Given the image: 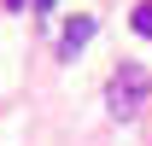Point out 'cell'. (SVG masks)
I'll return each mask as SVG.
<instances>
[{
    "mask_svg": "<svg viewBox=\"0 0 152 146\" xmlns=\"http://www.w3.org/2000/svg\"><path fill=\"white\" fill-rule=\"evenodd\" d=\"M134 35L152 41V0H140V6H134Z\"/></svg>",
    "mask_w": 152,
    "mask_h": 146,
    "instance_id": "3",
    "label": "cell"
},
{
    "mask_svg": "<svg viewBox=\"0 0 152 146\" xmlns=\"http://www.w3.org/2000/svg\"><path fill=\"white\" fill-rule=\"evenodd\" d=\"M35 12H53V0H35Z\"/></svg>",
    "mask_w": 152,
    "mask_h": 146,
    "instance_id": "5",
    "label": "cell"
},
{
    "mask_svg": "<svg viewBox=\"0 0 152 146\" xmlns=\"http://www.w3.org/2000/svg\"><path fill=\"white\" fill-rule=\"evenodd\" d=\"M23 6H29V0H6V12H23Z\"/></svg>",
    "mask_w": 152,
    "mask_h": 146,
    "instance_id": "4",
    "label": "cell"
},
{
    "mask_svg": "<svg viewBox=\"0 0 152 146\" xmlns=\"http://www.w3.org/2000/svg\"><path fill=\"white\" fill-rule=\"evenodd\" d=\"M146 93H152V76H146V64H123V70L105 82V111H111L117 123H129L134 111L146 105Z\"/></svg>",
    "mask_w": 152,
    "mask_h": 146,
    "instance_id": "1",
    "label": "cell"
},
{
    "mask_svg": "<svg viewBox=\"0 0 152 146\" xmlns=\"http://www.w3.org/2000/svg\"><path fill=\"white\" fill-rule=\"evenodd\" d=\"M88 41H94V18H82V12H76V18L64 23V35H58V58H76Z\"/></svg>",
    "mask_w": 152,
    "mask_h": 146,
    "instance_id": "2",
    "label": "cell"
}]
</instances>
